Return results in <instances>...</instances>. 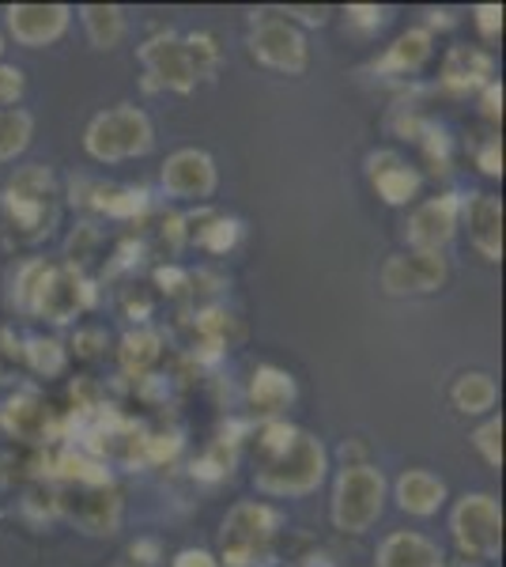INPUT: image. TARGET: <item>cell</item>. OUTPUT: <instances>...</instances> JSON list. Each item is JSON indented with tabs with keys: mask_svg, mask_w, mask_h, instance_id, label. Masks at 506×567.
Masks as SVG:
<instances>
[{
	"mask_svg": "<svg viewBox=\"0 0 506 567\" xmlns=\"http://www.w3.org/2000/svg\"><path fill=\"white\" fill-rule=\"evenodd\" d=\"M468 243L484 261H503V200L492 194H473L462 200Z\"/></svg>",
	"mask_w": 506,
	"mask_h": 567,
	"instance_id": "15",
	"label": "cell"
},
{
	"mask_svg": "<svg viewBox=\"0 0 506 567\" xmlns=\"http://www.w3.org/2000/svg\"><path fill=\"white\" fill-rule=\"evenodd\" d=\"M291 401H296V379H291L288 371L272 368V363H261V368L254 371V379H250L254 413L280 420V413L291 405Z\"/></svg>",
	"mask_w": 506,
	"mask_h": 567,
	"instance_id": "21",
	"label": "cell"
},
{
	"mask_svg": "<svg viewBox=\"0 0 506 567\" xmlns=\"http://www.w3.org/2000/svg\"><path fill=\"white\" fill-rule=\"evenodd\" d=\"M91 205L106 216L136 219L148 213V194H144V189H128V186H95V200H91Z\"/></svg>",
	"mask_w": 506,
	"mask_h": 567,
	"instance_id": "26",
	"label": "cell"
},
{
	"mask_svg": "<svg viewBox=\"0 0 506 567\" xmlns=\"http://www.w3.org/2000/svg\"><path fill=\"white\" fill-rule=\"evenodd\" d=\"M385 496H390V484H385L382 470L366 462H348L337 473L333 503H329L333 526L340 534H366L382 518Z\"/></svg>",
	"mask_w": 506,
	"mask_h": 567,
	"instance_id": "4",
	"label": "cell"
},
{
	"mask_svg": "<svg viewBox=\"0 0 506 567\" xmlns=\"http://www.w3.org/2000/svg\"><path fill=\"white\" fill-rule=\"evenodd\" d=\"M163 189L178 200H208L216 194V159L200 148H178L174 155H167L163 163Z\"/></svg>",
	"mask_w": 506,
	"mask_h": 567,
	"instance_id": "11",
	"label": "cell"
},
{
	"mask_svg": "<svg viewBox=\"0 0 506 567\" xmlns=\"http://www.w3.org/2000/svg\"><path fill=\"white\" fill-rule=\"evenodd\" d=\"M473 23L481 27L484 39H499L503 34V4H476Z\"/></svg>",
	"mask_w": 506,
	"mask_h": 567,
	"instance_id": "35",
	"label": "cell"
},
{
	"mask_svg": "<svg viewBox=\"0 0 506 567\" xmlns=\"http://www.w3.org/2000/svg\"><path fill=\"white\" fill-rule=\"evenodd\" d=\"M23 91H27L23 69L4 65V61H0V110H16V106H20Z\"/></svg>",
	"mask_w": 506,
	"mask_h": 567,
	"instance_id": "34",
	"label": "cell"
},
{
	"mask_svg": "<svg viewBox=\"0 0 506 567\" xmlns=\"http://www.w3.org/2000/svg\"><path fill=\"white\" fill-rule=\"evenodd\" d=\"M366 175H371V186L379 189L385 205H409V200H416L423 186V175L409 159H401L397 152H374L366 159Z\"/></svg>",
	"mask_w": 506,
	"mask_h": 567,
	"instance_id": "16",
	"label": "cell"
},
{
	"mask_svg": "<svg viewBox=\"0 0 506 567\" xmlns=\"http://www.w3.org/2000/svg\"><path fill=\"white\" fill-rule=\"evenodd\" d=\"M45 272H50V265H45V261H31V265H23V269H20V280H16V303H20L27 315H34V303H39Z\"/></svg>",
	"mask_w": 506,
	"mask_h": 567,
	"instance_id": "31",
	"label": "cell"
},
{
	"mask_svg": "<svg viewBox=\"0 0 506 567\" xmlns=\"http://www.w3.org/2000/svg\"><path fill=\"white\" fill-rule=\"evenodd\" d=\"M80 23H84L87 42L95 50H114L125 39V12L117 4H84L80 8Z\"/></svg>",
	"mask_w": 506,
	"mask_h": 567,
	"instance_id": "24",
	"label": "cell"
},
{
	"mask_svg": "<svg viewBox=\"0 0 506 567\" xmlns=\"http://www.w3.org/2000/svg\"><path fill=\"white\" fill-rule=\"evenodd\" d=\"M186 45H189V58H193L197 76H211V69H216V61H219L216 39H211V34H189Z\"/></svg>",
	"mask_w": 506,
	"mask_h": 567,
	"instance_id": "32",
	"label": "cell"
},
{
	"mask_svg": "<svg viewBox=\"0 0 506 567\" xmlns=\"http://www.w3.org/2000/svg\"><path fill=\"white\" fill-rule=\"evenodd\" d=\"M484 114L487 117H503V84H499V80H492V84L484 87Z\"/></svg>",
	"mask_w": 506,
	"mask_h": 567,
	"instance_id": "39",
	"label": "cell"
},
{
	"mask_svg": "<svg viewBox=\"0 0 506 567\" xmlns=\"http://www.w3.org/2000/svg\"><path fill=\"white\" fill-rule=\"evenodd\" d=\"M159 360V333L152 329H133L122 341V368L133 374H144L152 363Z\"/></svg>",
	"mask_w": 506,
	"mask_h": 567,
	"instance_id": "27",
	"label": "cell"
},
{
	"mask_svg": "<svg viewBox=\"0 0 506 567\" xmlns=\"http://www.w3.org/2000/svg\"><path fill=\"white\" fill-rule=\"evenodd\" d=\"M450 277V265L443 254H427V250H409V254H393L382 265V288L390 296H431L438 291Z\"/></svg>",
	"mask_w": 506,
	"mask_h": 567,
	"instance_id": "8",
	"label": "cell"
},
{
	"mask_svg": "<svg viewBox=\"0 0 506 567\" xmlns=\"http://www.w3.org/2000/svg\"><path fill=\"white\" fill-rule=\"evenodd\" d=\"M302 567H337L333 560H329V556H310V560L307 564H302Z\"/></svg>",
	"mask_w": 506,
	"mask_h": 567,
	"instance_id": "40",
	"label": "cell"
},
{
	"mask_svg": "<svg viewBox=\"0 0 506 567\" xmlns=\"http://www.w3.org/2000/svg\"><path fill=\"white\" fill-rule=\"evenodd\" d=\"M8 31L12 39L27 45V50H39V45H53L64 39L72 23L69 4H12L8 8Z\"/></svg>",
	"mask_w": 506,
	"mask_h": 567,
	"instance_id": "13",
	"label": "cell"
},
{
	"mask_svg": "<svg viewBox=\"0 0 506 567\" xmlns=\"http://www.w3.org/2000/svg\"><path fill=\"white\" fill-rule=\"evenodd\" d=\"M326 470L329 454L321 446V439L299 427L296 439H288L283 446L257 454L254 484L265 496H310V492L321 488Z\"/></svg>",
	"mask_w": 506,
	"mask_h": 567,
	"instance_id": "1",
	"label": "cell"
},
{
	"mask_svg": "<svg viewBox=\"0 0 506 567\" xmlns=\"http://www.w3.org/2000/svg\"><path fill=\"white\" fill-rule=\"evenodd\" d=\"M457 219H462V197L438 194V197L423 200L416 213L409 216L404 239H409L412 250L443 254V246L457 235Z\"/></svg>",
	"mask_w": 506,
	"mask_h": 567,
	"instance_id": "10",
	"label": "cell"
},
{
	"mask_svg": "<svg viewBox=\"0 0 506 567\" xmlns=\"http://www.w3.org/2000/svg\"><path fill=\"white\" fill-rule=\"evenodd\" d=\"M476 163H481L484 175H492V178L503 175V144H499V136H492V141L484 144L481 155H476Z\"/></svg>",
	"mask_w": 506,
	"mask_h": 567,
	"instance_id": "36",
	"label": "cell"
},
{
	"mask_svg": "<svg viewBox=\"0 0 506 567\" xmlns=\"http://www.w3.org/2000/svg\"><path fill=\"white\" fill-rule=\"evenodd\" d=\"M84 307H91V284L80 277L76 269H58V265H50L45 284L39 291V303H34V315L61 326V322H72Z\"/></svg>",
	"mask_w": 506,
	"mask_h": 567,
	"instance_id": "14",
	"label": "cell"
},
{
	"mask_svg": "<svg viewBox=\"0 0 506 567\" xmlns=\"http://www.w3.org/2000/svg\"><path fill=\"white\" fill-rule=\"evenodd\" d=\"M0 58H4V34H0Z\"/></svg>",
	"mask_w": 506,
	"mask_h": 567,
	"instance_id": "41",
	"label": "cell"
},
{
	"mask_svg": "<svg viewBox=\"0 0 506 567\" xmlns=\"http://www.w3.org/2000/svg\"><path fill=\"white\" fill-rule=\"evenodd\" d=\"M250 53L265 69L283 72V76H302L310 65L307 34L299 31L288 12H261L254 16Z\"/></svg>",
	"mask_w": 506,
	"mask_h": 567,
	"instance_id": "7",
	"label": "cell"
},
{
	"mask_svg": "<svg viewBox=\"0 0 506 567\" xmlns=\"http://www.w3.org/2000/svg\"><path fill=\"white\" fill-rule=\"evenodd\" d=\"M431 50H435L431 27H409V31L374 61V72H382V76H412V72H420L431 61Z\"/></svg>",
	"mask_w": 506,
	"mask_h": 567,
	"instance_id": "19",
	"label": "cell"
},
{
	"mask_svg": "<svg viewBox=\"0 0 506 567\" xmlns=\"http://www.w3.org/2000/svg\"><path fill=\"white\" fill-rule=\"evenodd\" d=\"M443 548L412 529H397L379 545V567H443Z\"/></svg>",
	"mask_w": 506,
	"mask_h": 567,
	"instance_id": "20",
	"label": "cell"
},
{
	"mask_svg": "<svg viewBox=\"0 0 506 567\" xmlns=\"http://www.w3.org/2000/svg\"><path fill=\"white\" fill-rule=\"evenodd\" d=\"M84 148L95 163L141 159L155 148V125L141 106H114L87 122Z\"/></svg>",
	"mask_w": 506,
	"mask_h": 567,
	"instance_id": "3",
	"label": "cell"
},
{
	"mask_svg": "<svg viewBox=\"0 0 506 567\" xmlns=\"http://www.w3.org/2000/svg\"><path fill=\"white\" fill-rule=\"evenodd\" d=\"M31 136H34V117L23 106L0 110V163L20 159L31 148Z\"/></svg>",
	"mask_w": 506,
	"mask_h": 567,
	"instance_id": "25",
	"label": "cell"
},
{
	"mask_svg": "<svg viewBox=\"0 0 506 567\" xmlns=\"http://www.w3.org/2000/svg\"><path fill=\"white\" fill-rule=\"evenodd\" d=\"M473 446L484 454V462L492 470H503V416H487L473 432Z\"/></svg>",
	"mask_w": 506,
	"mask_h": 567,
	"instance_id": "29",
	"label": "cell"
},
{
	"mask_svg": "<svg viewBox=\"0 0 506 567\" xmlns=\"http://www.w3.org/2000/svg\"><path fill=\"white\" fill-rule=\"evenodd\" d=\"M0 420H4V427L12 432L16 439H45L50 432V409L42 405L34 393H16V398L4 401V409H0Z\"/></svg>",
	"mask_w": 506,
	"mask_h": 567,
	"instance_id": "22",
	"label": "cell"
},
{
	"mask_svg": "<svg viewBox=\"0 0 506 567\" xmlns=\"http://www.w3.org/2000/svg\"><path fill=\"white\" fill-rule=\"evenodd\" d=\"M20 360L31 363L39 374H61L64 349H61V341H53V337H31V341H27V349L20 352Z\"/></svg>",
	"mask_w": 506,
	"mask_h": 567,
	"instance_id": "28",
	"label": "cell"
},
{
	"mask_svg": "<svg viewBox=\"0 0 506 567\" xmlns=\"http://www.w3.org/2000/svg\"><path fill=\"white\" fill-rule=\"evenodd\" d=\"M450 534L473 560H495L503 548V511L487 492H468L450 511Z\"/></svg>",
	"mask_w": 506,
	"mask_h": 567,
	"instance_id": "6",
	"label": "cell"
},
{
	"mask_svg": "<svg viewBox=\"0 0 506 567\" xmlns=\"http://www.w3.org/2000/svg\"><path fill=\"white\" fill-rule=\"evenodd\" d=\"M495 76V61L487 50L476 45H450L443 61V87L454 95H468V91H484Z\"/></svg>",
	"mask_w": 506,
	"mask_h": 567,
	"instance_id": "17",
	"label": "cell"
},
{
	"mask_svg": "<svg viewBox=\"0 0 506 567\" xmlns=\"http://www.w3.org/2000/svg\"><path fill=\"white\" fill-rule=\"evenodd\" d=\"M276 526H280V515L269 507V503L257 499H242L227 511L224 529H219V556L227 567H250L269 553Z\"/></svg>",
	"mask_w": 506,
	"mask_h": 567,
	"instance_id": "5",
	"label": "cell"
},
{
	"mask_svg": "<svg viewBox=\"0 0 506 567\" xmlns=\"http://www.w3.org/2000/svg\"><path fill=\"white\" fill-rule=\"evenodd\" d=\"M171 567H219V560L208 553V548H182Z\"/></svg>",
	"mask_w": 506,
	"mask_h": 567,
	"instance_id": "37",
	"label": "cell"
},
{
	"mask_svg": "<svg viewBox=\"0 0 506 567\" xmlns=\"http://www.w3.org/2000/svg\"><path fill=\"white\" fill-rule=\"evenodd\" d=\"M20 344H12V337L0 333V382H8V374H12V363L20 360Z\"/></svg>",
	"mask_w": 506,
	"mask_h": 567,
	"instance_id": "38",
	"label": "cell"
},
{
	"mask_svg": "<svg viewBox=\"0 0 506 567\" xmlns=\"http://www.w3.org/2000/svg\"><path fill=\"white\" fill-rule=\"evenodd\" d=\"M141 65L148 69V87H167L178 95H189L197 87V69H193L189 45L178 34H159V39L141 45Z\"/></svg>",
	"mask_w": 506,
	"mask_h": 567,
	"instance_id": "9",
	"label": "cell"
},
{
	"mask_svg": "<svg viewBox=\"0 0 506 567\" xmlns=\"http://www.w3.org/2000/svg\"><path fill=\"white\" fill-rule=\"evenodd\" d=\"M4 213L12 231L27 243H39L58 224V182L42 163H27L4 186Z\"/></svg>",
	"mask_w": 506,
	"mask_h": 567,
	"instance_id": "2",
	"label": "cell"
},
{
	"mask_svg": "<svg viewBox=\"0 0 506 567\" xmlns=\"http://www.w3.org/2000/svg\"><path fill=\"white\" fill-rule=\"evenodd\" d=\"M238 235H242V224L238 219H227V216H216L205 231L197 235V243L205 246L211 254H227L231 246L238 243Z\"/></svg>",
	"mask_w": 506,
	"mask_h": 567,
	"instance_id": "30",
	"label": "cell"
},
{
	"mask_svg": "<svg viewBox=\"0 0 506 567\" xmlns=\"http://www.w3.org/2000/svg\"><path fill=\"white\" fill-rule=\"evenodd\" d=\"M393 499H397V507L404 515L431 518V515H438L446 503V481L427 470H404L397 484H393Z\"/></svg>",
	"mask_w": 506,
	"mask_h": 567,
	"instance_id": "18",
	"label": "cell"
},
{
	"mask_svg": "<svg viewBox=\"0 0 506 567\" xmlns=\"http://www.w3.org/2000/svg\"><path fill=\"white\" fill-rule=\"evenodd\" d=\"M450 401H454L457 413L481 416V413H492L495 409V401H499V386H495L492 374L465 371V374H457V382L450 386Z\"/></svg>",
	"mask_w": 506,
	"mask_h": 567,
	"instance_id": "23",
	"label": "cell"
},
{
	"mask_svg": "<svg viewBox=\"0 0 506 567\" xmlns=\"http://www.w3.org/2000/svg\"><path fill=\"white\" fill-rule=\"evenodd\" d=\"M344 16H348V27H355V31H363V34L382 31L385 20H390V12L379 4H352V8H344Z\"/></svg>",
	"mask_w": 506,
	"mask_h": 567,
	"instance_id": "33",
	"label": "cell"
},
{
	"mask_svg": "<svg viewBox=\"0 0 506 567\" xmlns=\"http://www.w3.org/2000/svg\"><path fill=\"white\" fill-rule=\"evenodd\" d=\"M61 511L84 534H114L122 523V499L110 484H76V492H61Z\"/></svg>",
	"mask_w": 506,
	"mask_h": 567,
	"instance_id": "12",
	"label": "cell"
}]
</instances>
